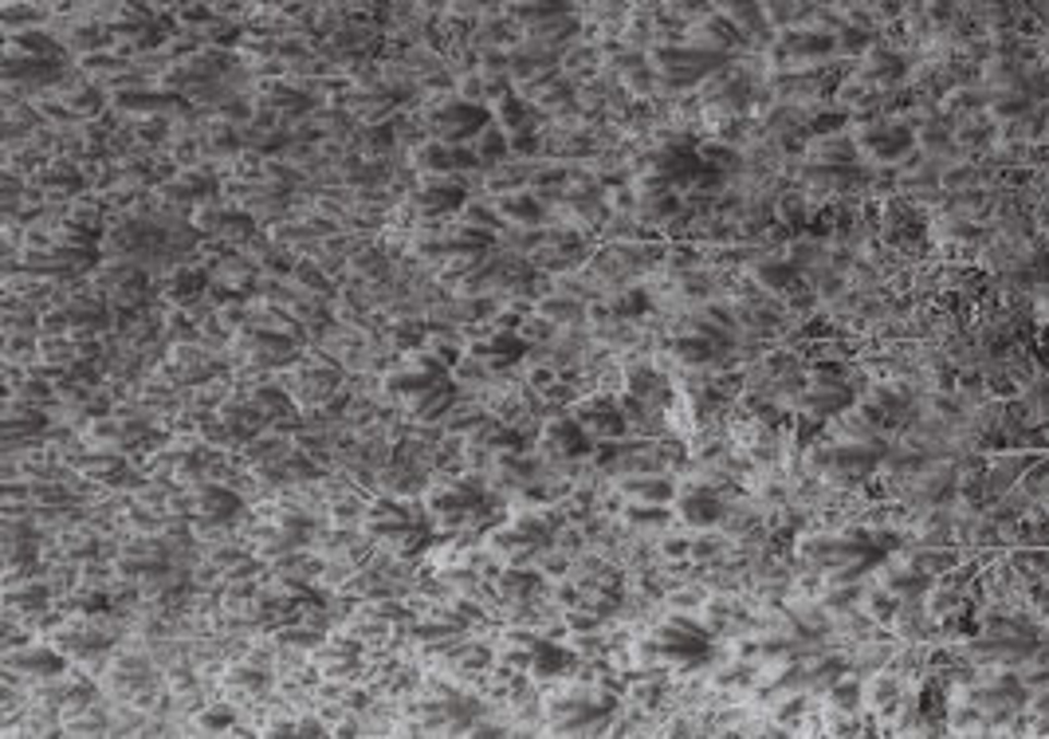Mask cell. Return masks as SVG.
Here are the masks:
<instances>
[{
  "instance_id": "6da1fadb",
  "label": "cell",
  "mask_w": 1049,
  "mask_h": 739,
  "mask_svg": "<svg viewBox=\"0 0 1049 739\" xmlns=\"http://www.w3.org/2000/svg\"><path fill=\"white\" fill-rule=\"evenodd\" d=\"M429 512L441 527H452V532H484V527H491L503 515L500 500L480 480L444 484L441 492H432Z\"/></svg>"
},
{
  "instance_id": "7a4b0ae2",
  "label": "cell",
  "mask_w": 1049,
  "mask_h": 739,
  "mask_svg": "<svg viewBox=\"0 0 1049 739\" xmlns=\"http://www.w3.org/2000/svg\"><path fill=\"white\" fill-rule=\"evenodd\" d=\"M390 390L397 397H405V402L417 409L421 421H441L452 405H456V382H452L449 370H444L441 362H432V358H421L417 366L397 370V374L390 378Z\"/></svg>"
},
{
  "instance_id": "3957f363",
  "label": "cell",
  "mask_w": 1049,
  "mask_h": 739,
  "mask_svg": "<svg viewBox=\"0 0 1049 739\" xmlns=\"http://www.w3.org/2000/svg\"><path fill=\"white\" fill-rule=\"evenodd\" d=\"M432 512H417V508H405L397 500H378L370 508V532L382 535L385 543H393L397 551L417 555L432 543Z\"/></svg>"
},
{
  "instance_id": "277c9868",
  "label": "cell",
  "mask_w": 1049,
  "mask_h": 739,
  "mask_svg": "<svg viewBox=\"0 0 1049 739\" xmlns=\"http://www.w3.org/2000/svg\"><path fill=\"white\" fill-rule=\"evenodd\" d=\"M511 657L520 669H527L531 677L539 680H555V677H570L579 669V657L559 645V641L539 637V633H511Z\"/></svg>"
},
{
  "instance_id": "5b68a950",
  "label": "cell",
  "mask_w": 1049,
  "mask_h": 739,
  "mask_svg": "<svg viewBox=\"0 0 1049 739\" xmlns=\"http://www.w3.org/2000/svg\"><path fill=\"white\" fill-rule=\"evenodd\" d=\"M657 653L680 669H700L712 660V633L692 618H668L657 630Z\"/></svg>"
},
{
  "instance_id": "8992f818",
  "label": "cell",
  "mask_w": 1049,
  "mask_h": 739,
  "mask_svg": "<svg viewBox=\"0 0 1049 739\" xmlns=\"http://www.w3.org/2000/svg\"><path fill=\"white\" fill-rule=\"evenodd\" d=\"M491 115L484 103H468V99H456V103H444L437 115H432V130H437V139L441 142H461V146H472V142L480 139L484 130L491 127Z\"/></svg>"
},
{
  "instance_id": "52a82bcc",
  "label": "cell",
  "mask_w": 1049,
  "mask_h": 739,
  "mask_svg": "<svg viewBox=\"0 0 1049 739\" xmlns=\"http://www.w3.org/2000/svg\"><path fill=\"white\" fill-rule=\"evenodd\" d=\"M653 162H657L653 174H657L665 186H700V181H712L724 174V169H716L704 158V150L680 146V142L677 146H665Z\"/></svg>"
},
{
  "instance_id": "ba28073f",
  "label": "cell",
  "mask_w": 1049,
  "mask_h": 739,
  "mask_svg": "<svg viewBox=\"0 0 1049 739\" xmlns=\"http://www.w3.org/2000/svg\"><path fill=\"white\" fill-rule=\"evenodd\" d=\"M724 63V51L712 48H665L657 56V68L672 87H692V83L707 80L712 71Z\"/></svg>"
},
{
  "instance_id": "9c48e42d",
  "label": "cell",
  "mask_w": 1049,
  "mask_h": 739,
  "mask_svg": "<svg viewBox=\"0 0 1049 739\" xmlns=\"http://www.w3.org/2000/svg\"><path fill=\"white\" fill-rule=\"evenodd\" d=\"M543 441H547V449L555 456H567V461H586V456H594V449H598V437L589 433L586 425H582L579 414H562V417H550L547 421V433H543Z\"/></svg>"
},
{
  "instance_id": "30bf717a",
  "label": "cell",
  "mask_w": 1049,
  "mask_h": 739,
  "mask_svg": "<svg viewBox=\"0 0 1049 739\" xmlns=\"http://www.w3.org/2000/svg\"><path fill=\"white\" fill-rule=\"evenodd\" d=\"M579 417L598 441H621V437L629 433V425H633L629 405L613 402V397H589V402L579 409Z\"/></svg>"
},
{
  "instance_id": "8fae6325",
  "label": "cell",
  "mask_w": 1049,
  "mask_h": 739,
  "mask_svg": "<svg viewBox=\"0 0 1049 739\" xmlns=\"http://www.w3.org/2000/svg\"><path fill=\"white\" fill-rule=\"evenodd\" d=\"M550 543H555V523H550L547 515H523V520H515L508 532L500 535V547L508 555H515V559L547 551Z\"/></svg>"
},
{
  "instance_id": "7c38bea8",
  "label": "cell",
  "mask_w": 1049,
  "mask_h": 739,
  "mask_svg": "<svg viewBox=\"0 0 1049 739\" xmlns=\"http://www.w3.org/2000/svg\"><path fill=\"white\" fill-rule=\"evenodd\" d=\"M677 512H680V520H684L688 527H716V523L724 520V500H719L716 488H707V484H692L688 492L677 496Z\"/></svg>"
},
{
  "instance_id": "4fadbf2b",
  "label": "cell",
  "mask_w": 1049,
  "mask_h": 739,
  "mask_svg": "<svg viewBox=\"0 0 1049 739\" xmlns=\"http://www.w3.org/2000/svg\"><path fill=\"white\" fill-rule=\"evenodd\" d=\"M496 115H500L503 130H508L511 150H531L535 142H539V134H535V122H539V115H535V107H531V103L515 99V95H503Z\"/></svg>"
},
{
  "instance_id": "5bb4252c",
  "label": "cell",
  "mask_w": 1049,
  "mask_h": 739,
  "mask_svg": "<svg viewBox=\"0 0 1049 739\" xmlns=\"http://www.w3.org/2000/svg\"><path fill=\"white\" fill-rule=\"evenodd\" d=\"M668 378L657 374L653 366H637L633 374H629V414H641V409H660V405L668 402Z\"/></svg>"
},
{
  "instance_id": "9a60e30c",
  "label": "cell",
  "mask_w": 1049,
  "mask_h": 739,
  "mask_svg": "<svg viewBox=\"0 0 1049 739\" xmlns=\"http://www.w3.org/2000/svg\"><path fill=\"white\" fill-rule=\"evenodd\" d=\"M421 166L429 169V174H461V169H476L480 166V154L472 146H461V142H432V146H425L421 154Z\"/></svg>"
},
{
  "instance_id": "2e32d148",
  "label": "cell",
  "mask_w": 1049,
  "mask_h": 739,
  "mask_svg": "<svg viewBox=\"0 0 1049 739\" xmlns=\"http://www.w3.org/2000/svg\"><path fill=\"white\" fill-rule=\"evenodd\" d=\"M476 355H480L488 366H496V370H508V366L523 362V358L531 355V343L523 335H515V326H503V331H496L488 343L476 346Z\"/></svg>"
},
{
  "instance_id": "e0dca14e",
  "label": "cell",
  "mask_w": 1049,
  "mask_h": 739,
  "mask_svg": "<svg viewBox=\"0 0 1049 739\" xmlns=\"http://www.w3.org/2000/svg\"><path fill=\"white\" fill-rule=\"evenodd\" d=\"M523 21L535 32H543V36H562V32L570 36V32H574L567 0H527V4H523Z\"/></svg>"
},
{
  "instance_id": "ac0fdd59",
  "label": "cell",
  "mask_w": 1049,
  "mask_h": 739,
  "mask_svg": "<svg viewBox=\"0 0 1049 739\" xmlns=\"http://www.w3.org/2000/svg\"><path fill=\"white\" fill-rule=\"evenodd\" d=\"M468 205V189L461 181H452L449 174H441L437 181L421 189V208L432 213V217H449V213H461Z\"/></svg>"
},
{
  "instance_id": "d6986e66",
  "label": "cell",
  "mask_w": 1049,
  "mask_h": 739,
  "mask_svg": "<svg viewBox=\"0 0 1049 739\" xmlns=\"http://www.w3.org/2000/svg\"><path fill=\"white\" fill-rule=\"evenodd\" d=\"M245 508V500L233 492V488H220V484H208V488H201V515H205L208 523H228L236 520V512Z\"/></svg>"
},
{
  "instance_id": "ffe728a7",
  "label": "cell",
  "mask_w": 1049,
  "mask_h": 739,
  "mask_svg": "<svg viewBox=\"0 0 1049 739\" xmlns=\"http://www.w3.org/2000/svg\"><path fill=\"white\" fill-rule=\"evenodd\" d=\"M621 488H625L629 500H645V503H668L672 496H677V484L668 480V476H660V473L629 476Z\"/></svg>"
},
{
  "instance_id": "44dd1931",
  "label": "cell",
  "mask_w": 1049,
  "mask_h": 739,
  "mask_svg": "<svg viewBox=\"0 0 1049 739\" xmlns=\"http://www.w3.org/2000/svg\"><path fill=\"white\" fill-rule=\"evenodd\" d=\"M500 213L511 220H520V225H535V220L543 217V205L531 198V193H511V198H503Z\"/></svg>"
},
{
  "instance_id": "7402d4cb",
  "label": "cell",
  "mask_w": 1049,
  "mask_h": 739,
  "mask_svg": "<svg viewBox=\"0 0 1049 739\" xmlns=\"http://www.w3.org/2000/svg\"><path fill=\"white\" fill-rule=\"evenodd\" d=\"M20 665H24V672H36V677H59V672L68 669V660L59 657V653L51 649H32L20 657Z\"/></svg>"
},
{
  "instance_id": "603a6c76",
  "label": "cell",
  "mask_w": 1049,
  "mask_h": 739,
  "mask_svg": "<svg viewBox=\"0 0 1049 739\" xmlns=\"http://www.w3.org/2000/svg\"><path fill=\"white\" fill-rule=\"evenodd\" d=\"M680 213V201L672 189H648L645 193V217L648 220H668Z\"/></svg>"
},
{
  "instance_id": "cb8c5ba5",
  "label": "cell",
  "mask_w": 1049,
  "mask_h": 739,
  "mask_svg": "<svg viewBox=\"0 0 1049 739\" xmlns=\"http://www.w3.org/2000/svg\"><path fill=\"white\" fill-rule=\"evenodd\" d=\"M672 350H677L684 362H707V358L716 355V343H712L707 335H692V338H677Z\"/></svg>"
},
{
  "instance_id": "d4e9b609",
  "label": "cell",
  "mask_w": 1049,
  "mask_h": 739,
  "mask_svg": "<svg viewBox=\"0 0 1049 739\" xmlns=\"http://www.w3.org/2000/svg\"><path fill=\"white\" fill-rule=\"evenodd\" d=\"M476 142H480V146H476V154H480V162H496V158H503V154H508V150H511L508 130H491V127H488Z\"/></svg>"
},
{
  "instance_id": "484cf974",
  "label": "cell",
  "mask_w": 1049,
  "mask_h": 739,
  "mask_svg": "<svg viewBox=\"0 0 1049 739\" xmlns=\"http://www.w3.org/2000/svg\"><path fill=\"white\" fill-rule=\"evenodd\" d=\"M201 287H205V272H181V276L174 279V296L177 299H196L201 296Z\"/></svg>"
},
{
  "instance_id": "4316f807",
  "label": "cell",
  "mask_w": 1049,
  "mask_h": 739,
  "mask_svg": "<svg viewBox=\"0 0 1049 739\" xmlns=\"http://www.w3.org/2000/svg\"><path fill=\"white\" fill-rule=\"evenodd\" d=\"M629 520H633V523H665L668 512H665V503H645V500H637L633 508H629Z\"/></svg>"
},
{
  "instance_id": "83f0119b",
  "label": "cell",
  "mask_w": 1049,
  "mask_h": 739,
  "mask_svg": "<svg viewBox=\"0 0 1049 739\" xmlns=\"http://www.w3.org/2000/svg\"><path fill=\"white\" fill-rule=\"evenodd\" d=\"M707 36H712V44H716V48H731V44L739 40V32H736V24H731V21H712V24H707Z\"/></svg>"
},
{
  "instance_id": "f1b7e54d",
  "label": "cell",
  "mask_w": 1049,
  "mask_h": 739,
  "mask_svg": "<svg viewBox=\"0 0 1049 739\" xmlns=\"http://www.w3.org/2000/svg\"><path fill=\"white\" fill-rule=\"evenodd\" d=\"M648 311V296L645 291H629V296H621V303H618V315H625V319H641Z\"/></svg>"
},
{
  "instance_id": "f546056e",
  "label": "cell",
  "mask_w": 1049,
  "mask_h": 739,
  "mask_svg": "<svg viewBox=\"0 0 1049 739\" xmlns=\"http://www.w3.org/2000/svg\"><path fill=\"white\" fill-rule=\"evenodd\" d=\"M201 724H205V728H228V724H233V712L213 708V712H205V716H201Z\"/></svg>"
},
{
  "instance_id": "4dcf8cb0",
  "label": "cell",
  "mask_w": 1049,
  "mask_h": 739,
  "mask_svg": "<svg viewBox=\"0 0 1049 739\" xmlns=\"http://www.w3.org/2000/svg\"><path fill=\"white\" fill-rule=\"evenodd\" d=\"M759 276H763L766 284H783V279H790V267H786V272H775V267H763Z\"/></svg>"
}]
</instances>
